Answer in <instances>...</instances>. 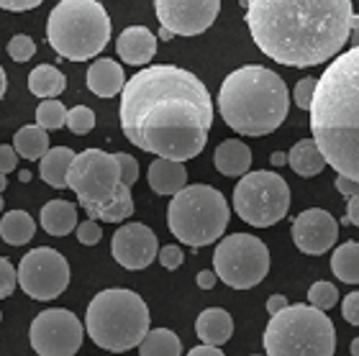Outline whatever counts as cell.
I'll use <instances>...</instances> for the list:
<instances>
[{"label": "cell", "instance_id": "cell-31", "mask_svg": "<svg viewBox=\"0 0 359 356\" xmlns=\"http://www.w3.org/2000/svg\"><path fill=\"white\" fill-rule=\"evenodd\" d=\"M65 126L77 136L90 134L93 126H95V113L90 111L88 105H75V108H69L67 111V121H65Z\"/></svg>", "mask_w": 359, "mask_h": 356}, {"label": "cell", "instance_id": "cell-42", "mask_svg": "<svg viewBox=\"0 0 359 356\" xmlns=\"http://www.w3.org/2000/svg\"><path fill=\"white\" fill-rule=\"evenodd\" d=\"M341 223H349V226H357V228H359V193L349 195V203H346V215L341 218Z\"/></svg>", "mask_w": 359, "mask_h": 356}, {"label": "cell", "instance_id": "cell-18", "mask_svg": "<svg viewBox=\"0 0 359 356\" xmlns=\"http://www.w3.org/2000/svg\"><path fill=\"white\" fill-rule=\"evenodd\" d=\"M147 179L157 195H175L187 185V170L177 159L157 156V162H151L149 172H147Z\"/></svg>", "mask_w": 359, "mask_h": 356}, {"label": "cell", "instance_id": "cell-32", "mask_svg": "<svg viewBox=\"0 0 359 356\" xmlns=\"http://www.w3.org/2000/svg\"><path fill=\"white\" fill-rule=\"evenodd\" d=\"M308 303L313 308H321V310H331L334 305L339 303V289L331 282H316L313 287L308 289Z\"/></svg>", "mask_w": 359, "mask_h": 356}, {"label": "cell", "instance_id": "cell-22", "mask_svg": "<svg viewBox=\"0 0 359 356\" xmlns=\"http://www.w3.org/2000/svg\"><path fill=\"white\" fill-rule=\"evenodd\" d=\"M72 159H75V151L67 146H54L49 149L44 156H41V164H39V174L49 187H57V190H65L67 187V172L72 167Z\"/></svg>", "mask_w": 359, "mask_h": 356}, {"label": "cell", "instance_id": "cell-9", "mask_svg": "<svg viewBox=\"0 0 359 356\" xmlns=\"http://www.w3.org/2000/svg\"><path fill=\"white\" fill-rule=\"evenodd\" d=\"M229 203L210 185H185L172 195V203L167 208V226L172 236L193 249L216 244L229 226Z\"/></svg>", "mask_w": 359, "mask_h": 356}, {"label": "cell", "instance_id": "cell-29", "mask_svg": "<svg viewBox=\"0 0 359 356\" xmlns=\"http://www.w3.org/2000/svg\"><path fill=\"white\" fill-rule=\"evenodd\" d=\"M139 354L142 356H180L182 354V343H180V338L172 331L154 328V331H147V336L142 338Z\"/></svg>", "mask_w": 359, "mask_h": 356}, {"label": "cell", "instance_id": "cell-55", "mask_svg": "<svg viewBox=\"0 0 359 356\" xmlns=\"http://www.w3.org/2000/svg\"><path fill=\"white\" fill-rule=\"evenodd\" d=\"M0 320H3V315H0Z\"/></svg>", "mask_w": 359, "mask_h": 356}, {"label": "cell", "instance_id": "cell-5", "mask_svg": "<svg viewBox=\"0 0 359 356\" xmlns=\"http://www.w3.org/2000/svg\"><path fill=\"white\" fill-rule=\"evenodd\" d=\"M67 187L77 195L80 208L100 223H121L134 213L131 187L121 177L118 159L103 149H85L72 159Z\"/></svg>", "mask_w": 359, "mask_h": 356}, {"label": "cell", "instance_id": "cell-45", "mask_svg": "<svg viewBox=\"0 0 359 356\" xmlns=\"http://www.w3.org/2000/svg\"><path fill=\"white\" fill-rule=\"evenodd\" d=\"M216 272H201V275L195 277V282H198V287L201 289H213L216 287Z\"/></svg>", "mask_w": 359, "mask_h": 356}, {"label": "cell", "instance_id": "cell-8", "mask_svg": "<svg viewBox=\"0 0 359 356\" xmlns=\"http://www.w3.org/2000/svg\"><path fill=\"white\" fill-rule=\"evenodd\" d=\"M269 356H331L337 351V331L326 310L313 305H285L264 331Z\"/></svg>", "mask_w": 359, "mask_h": 356}, {"label": "cell", "instance_id": "cell-26", "mask_svg": "<svg viewBox=\"0 0 359 356\" xmlns=\"http://www.w3.org/2000/svg\"><path fill=\"white\" fill-rule=\"evenodd\" d=\"M65 88H67L65 74H62L57 67H52V64H39L36 69H31V74H29L31 95L57 97V95H62V93H65Z\"/></svg>", "mask_w": 359, "mask_h": 356}, {"label": "cell", "instance_id": "cell-38", "mask_svg": "<svg viewBox=\"0 0 359 356\" xmlns=\"http://www.w3.org/2000/svg\"><path fill=\"white\" fill-rule=\"evenodd\" d=\"M157 256H159V264H162L165 269H170V272H172V269H180L182 267V261H185L182 249H180V246H172V244L162 246V249L157 252Z\"/></svg>", "mask_w": 359, "mask_h": 356}, {"label": "cell", "instance_id": "cell-37", "mask_svg": "<svg viewBox=\"0 0 359 356\" xmlns=\"http://www.w3.org/2000/svg\"><path fill=\"white\" fill-rule=\"evenodd\" d=\"M116 159H118V167H121V177H123V182H126L128 187H131L136 179H139V162H136L131 154H126V151H118Z\"/></svg>", "mask_w": 359, "mask_h": 356}, {"label": "cell", "instance_id": "cell-6", "mask_svg": "<svg viewBox=\"0 0 359 356\" xmlns=\"http://www.w3.org/2000/svg\"><path fill=\"white\" fill-rule=\"evenodd\" d=\"M85 328L95 346L123 354L136 349L149 331V308L131 289H103L88 305Z\"/></svg>", "mask_w": 359, "mask_h": 356}, {"label": "cell", "instance_id": "cell-16", "mask_svg": "<svg viewBox=\"0 0 359 356\" xmlns=\"http://www.w3.org/2000/svg\"><path fill=\"white\" fill-rule=\"evenodd\" d=\"M339 238L337 218L323 208H308L292 221V241L308 256H321Z\"/></svg>", "mask_w": 359, "mask_h": 356}, {"label": "cell", "instance_id": "cell-46", "mask_svg": "<svg viewBox=\"0 0 359 356\" xmlns=\"http://www.w3.org/2000/svg\"><path fill=\"white\" fill-rule=\"evenodd\" d=\"M287 305V300H285V295H272L267 300V313L269 315H275V313H280Z\"/></svg>", "mask_w": 359, "mask_h": 356}, {"label": "cell", "instance_id": "cell-19", "mask_svg": "<svg viewBox=\"0 0 359 356\" xmlns=\"http://www.w3.org/2000/svg\"><path fill=\"white\" fill-rule=\"evenodd\" d=\"M126 85L123 69L116 60H97L88 69V88L97 97H116Z\"/></svg>", "mask_w": 359, "mask_h": 356}, {"label": "cell", "instance_id": "cell-3", "mask_svg": "<svg viewBox=\"0 0 359 356\" xmlns=\"http://www.w3.org/2000/svg\"><path fill=\"white\" fill-rule=\"evenodd\" d=\"M311 131L326 164L359 182V46L337 57L318 77Z\"/></svg>", "mask_w": 359, "mask_h": 356}, {"label": "cell", "instance_id": "cell-54", "mask_svg": "<svg viewBox=\"0 0 359 356\" xmlns=\"http://www.w3.org/2000/svg\"><path fill=\"white\" fill-rule=\"evenodd\" d=\"M3 205H6V203H3V198H0V213H3Z\"/></svg>", "mask_w": 359, "mask_h": 356}, {"label": "cell", "instance_id": "cell-25", "mask_svg": "<svg viewBox=\"0 0 359 356\" xmlns=\"http://www.w3.org/2000/svg\"><path fill=\"white\" fill-rule=\"evenodd\" d=\"M34 233H36V223H34V218L26 210H11L0 221V238L8 246L29 244L31 238H34Z\"/></svg>", "mask_w": 359, "mask_h": 356}, {"label": "cell", "instance_id": "cell-47", "mask_svg": "<svg viewBox=\"0 0 359 356\" xmlns=\"http://www.w3.org/2000/svg\"><path fill=\"white\" fill-rule=\"evenodd\" d=\"M269 162L275 164V167H283V164H287V154L285 151H275V154L269 156Z\"/></svg>", "mask_w": 359, "mask_h": 356}, {"label": "cell", "instance_id": "cell-36", "mask_svg": "<svg viewBox=\"0 0 359 356\" xmlns=\"http://www.w3.org/2000/svg\"><path fill=\"white\" fill-rule=\"evenodd\" d=\"M100 238H103V228H100V223H95V218L83 221L77 226V241L83 246H95Z\"/></svg>", "mask_w": 359, "mask_h": 356}, {"label": "cell", "instance_id": "cell-23", "mask_svg": "<svg viewBox=\"0 0 359 356\" xmlns=\"http://www.w3.org/2000/svg\"><path fill=\"white\" fill-rule=\"evenodd\" d=\"M41 228L49 236H67L77 228V208L69 200H49L41 208Z\"/></svg>", "mask_w": 359, "mask_h": 356}, {"label": "cell", "instance_id": "cell-52", "mask_svg": "<svg viewBox=\"0 0 359 356\" xmlns=\"http://www.w3.org/2000/svg\"><path fill=\"white\" fill-rule=\"evenodd\" d=\"M8 187V179H6V174H3V172H0V193H3V190H6Z\"/></svg>", "mask_w": 359, "mask_h": 356}, {"label": "cell", "instance_id": "cell-50", "mask_svg": "<svg viewBox=\"0 0 359 356\" xmlns=\"http://www.w3.org/2000/svg\"><path fill=\"white\" fill-rule=\"evenodd\" d=\"M349 41H352L354 46H359V26H354L352 34H349Z\"/></svg>", "mask_w": 359, "mask_h": 356}, {"label": "cell", "instance_id": "cell-15", "mask_svg": "<svg viewBox=\"0 0 359 356\" xmlns=\"http://www.w3.org/2000/svg\"><path fill=\"white\" fill-rule=\"evenodd\" d=\"M111 252L123 269H147L157 259V236L144 223H123L113 233Z\"/></svg>", "mask_w": 359, "mask_h": 356}, {"label": "cell", "instance_id": "cell-24", "mask_svg": "<svg viewBox=\"0 0 359 356\" xmlns=\"http://www.w3.org/2000/svg\"><path fill=\"white\" fill-rule=\"evenodd\" d=\"M287 164H290L298 177H316L326 167V159H323L316 139H303V142H298L290 149Z\"/></svg>", "mask_w": 359, "mask_h": 356}, {"label": "cell", "instance_id": "cell-2", "mask_svg": "<svg viewBox=\"0 0 359 356\" xmlns=\"http://www.w3.org/2000/svg\"><path fill=\"white\" fill-rule=\"evenodd\" d=\"M255 44L285 67L334 60L352 34V0H239Z\"/></svg>", "mask_w": 359, "mask_h": 356}, {"label": "cell", "instance_id": "cell-40", "mask_svg": "<svg viewBox=\"0 0 359 356\" xmlns=\"http://www.w3.org/2000/svg\"><path fill=\"white\" fill-rule=\"evenodd\" d=\"M15 164H18V151H15V146L3 144V146H0V172L8 174V172L15 170Z\"/></svg>", "mask_w": 359, "mask_h": 356}, {"label": "cell", "instance_id": "cell-41", "mask_svg": "<svg viewBox=\"0 0 359 356\" xmlns=\"http://www.w3.org/2000/svg\"><path fill=\"white\" fill-rule=\"evenodd\" d=\"M41 3H44V0H0V8H3V11H15V13H21V11L39 8Z\"/></svg>", "mask_w": 359, "mask_h": 356}, {"label": "cell", "instance_id": "cell-1", "mask_svg": "<svg viewBox=\"0 0 359 356\" xmlns=\"http://www.w3.org/2000/svg\"><path fill=\"white\" fill-rule=\"evenodd\" d=\"M210 123L208 88L182 67H147L121 90V131L142 151L187 162L205 149Z\"/></svg>", "mask_w": 359, "mask_h": 356}, {"label": "cell", "instance_id": "cell-14", "mask_svg": "<svg viewBox=\"0 0 359 356\" xmlns=\"http://www.w3.org/2000/svg\"><path fill=\"white\" fill-rule=\"evenodd\" d=\"M154 11L175 36H198L218 18L221 0H154Z\"/></svg>", "mask_w": 359, "mask_h": 356}, {"label": "cell", "instance_id": "cell-51", "mask_svg": "<svg viewBox=\"0 0 359 356\" xmlns=\"http://www.w3.org/2000/svg\"><path fill=\"white\" fill-rule=\"evenodd\" d=\"M349 351H352L354 356H359V336H357V338H354V341H352V349H349Z\"/></svg>", "mask_w": 359, "mask_h": 356}, {"label": "cell", "instance_id": "cell-44", "mask_svg": "<svg viewBox=\"0 0 359 356\" xmlns=\"http://www.w3.org/2000/svg\"><path fill=\"white\" fill-rule=\"evenodd\" d=\"M190 356H224V349H221V346H213V343H203V346L190 349Z\"/></svg>", "mask_w": 359, "mask_h": 356}, {"label": "cell", "instance_id": "cell-12", "mask_svg": "<svg viewBox=\"0 0 359 356\" xmlns=\"http://www.w3.org/2000/svg\"><path fill=\"white\" fill-rule=\"evenodd\" d=\"M18 287L34 300H54L69 285V264L60 252L39 246L18 261Z\"/></svg>", "mask_w": 359, "mask_h": 356}, {"label": "cell", "instance_id": "cell-33", "mask_svg": "<svg viewBox=\"0 0 359 356\" xmlns=\"http://www.w3.org/2000/svg\"><path fill=\"white\" fill-rule=\"evenodd\" d=\"M8 54L13 62H29L34 54H36V44L34 39L26 36V34H15L11 41H8Z\"/></svg>", "mask_w": 359, "mask_h": 356}, {"label": "cell", "instance_id": "cell-39", "mask_svg": "<svg viewBox=\"0 0 359 356\" xmlns=\"http://www.w3.org/2000/svg\"><path fill=\"white\" fill-rule=\"evenodd\" d=\"M341 315H344L346 323L359 326V292H349L344 297V305H341Z\"/></svg>", "mask_w": 359, "mask_h": 356}, {"label": "cell", "instance_id": "cell-21", "mask_svg": "<svg viewBox=\"0 0 359 356\" xmlns=\"http://www.w3.org/2000/svg\"><path fill=\"white\" fill-rule=\"evenodd\" d=\"M195 334H198V338L203 343L221 346L233 336V318L224 308H208L195 320Z\"/></svg>", "mask_w": 359, "mask_h": 356}, {"label": "cell", "instance_id": "cell-10", "mask_svg": "<svg viewBox=\"0 0 359 356\" xmlns=\"http://www.w3.org/2000/svg\"><path fill=\"white\" fill-rule=\"evenodd\" d=\"M233 210L255 228H269L290 210V187L275 172H247L233 187Z\"/></svg>", "mask_w": 359, "mask_h": 356}, {"label": "cell", "instance_id": "cell-20", "mask_svg": "<svg viewBox=\"0 0 359 356\" xmlns=\"http://www.w3.org/2000/svg\"><path fill=\"white\" fill-rule=\"evenodd\" d=\"M213 162H216V170L226 177H241L252 167V149L239 139H229L216 146Z\"/></svg>", "mask_w": 359, "mask_h": 356}, {"label": "cell", "instance_id": "cell-35", "mask_svg": "<svg viewBox=\"0 0 359 356\" xmlns=\"http://www.w3.org/2000/svg\"><path fill=\"white\" fill-rule=\"evenodd\" d=\"M15 282H18V272H15L13 261L0 256V300L13 295Z\"/></svg>", "mask_w": 359, "mask_h": 356}, {"label": "cell", "instance_id": "cell-7", "mask_svg": "<svg viewBox=\"0 0 359 356\" xmlns=\"http://www.w3.org/2000/svg\"><path fill=\"white\" fill-rule=\"evenodd\" d=\"M46 39L65 60H93L108 46L111 18L97 0H62L49 13Z\"/></svg>", "mask_w": 359, "mask_h": 356}, {"label": "cell", "instance_id": "cell-17", "mask_svg": "<svg viewBox=\"0 0 359 356\" xmlns=\"http://www.w3.org/2000/svg\"><path fill=\"white\" fill-rule=\"evenodd\" d=\"M116 49H118V57L126 64L142 67V64H149L154 60V54H157V36L147 26H128L118 36Z\"/></svg>", "mask_w": 359, "mask_h": 356}, {"label": "cell", "instance_id": "cell-48", "mask_svg": "<svg viewBox=\"0 0 359 356\" xmlns=\"http://www.w3.org/2000/svg\"><path fill=\"white\" fill-rule=\"evenodd\" d=\"M6 88H8V77H6V69L0 67V97L6 95Z\"/></svg>", "mask_w": 359, "mask_h": 356}, {"label": "cell", "instance_id": "cell-27", "mask_svg": "<svg viewBox=\"0 0 359 356\" xmlns=\"http://www.w3.org/2000/svg\"><path fill=\"white\" fill-rule=\"evenodd\" d=\"M331 269L344 285H359V241H344L331 256Z\"/></svg>", "mask_w": 359, "mask_h": 356}, {"label": "cell", "instance_id": "cell-34", "mask_svg": "<svg viewBox=\"0 0 359 356\" xmlns=\"http://www.w3.org/2000/svg\"><path fill=\"white\" fill-rule=\"evenodd\" d=\"M316 85H318V77H303L298 80L295 85V105H298L300 111H311V103H313V95H316Z\"/></svg>", "mask_w": 359, "mask_h": 356}, {"label": "cell", "instance_id": "cell-30", "mask_svg": "<svg viewBox=\"0 0 359 356\" xmlns=\"http://www.w3.org/2000/svg\"><path fill=\"white\" fill-rule=\"evenodd\" d=\"M67 121V108L62 105V100H52V97H44L36 108V123L46 131H57V128L65 126Z\"/></svg>", "mask_w": 359, "mask_h": 356}, {"label": "cell", "instance_id": "cell-49", "mask_svg": "<svg viewBox=\"0 0 359 356\" xmlns=\"http://www.w3.org/2000/svg\"><path fill=\"white\" fill-rule=\"evenodd\" d=\"M175 34L170 29H165V26H162V29H159V39H162V41H170V39H172Z\"/></svg>", "mask_w": 359, "mask_h": 356}, {"label": "cell", "instance_id": "cell-43", "mask_svg": "<svg viewBox=\"0 0 359 356\" xmlns=\"http://www.w3.org/2000/svg\"><path fill=\"white\" fill-rule=\"evenodd\" d=\"M334 182H337V190L344 195V198L359 193V182H357V179H352V177H346V174H339V172H337V179H334Z\"/></svg>", "mask_w": 359, "mask_h": 356}, {"label": "cell", "instance_id": "cell-11", "mask_svg": "<svg viewBox=\"0 0 359 356\" xmlns=\"http://www.w3.org/2000/svg\"><path fill=\"white\" fill-rule=\"evenodd\" d=\"M213 272L233 289H252L269 272V249L252 233H231L213 252Z\"/></svg>", "mask_w": 359, "mask_h": 356}, {"label": "cell", "instance_id": "cell-28", "mask_svg": "<svg viewBox=\"0 0 359 356\" xmlns=\"http://www.w3.org/2000/svg\"><path fill=\"white\" fill-rule=\"evenodd\" d=\"M13 146L18 151V156L29 159V162H36L49 151V136H46V128L36 126H23L18 134L13 136Z\"/></svg>", "mask_w": 359, "mask_h": 356}, {"label": "cell", "instance_id": "cell-13", "mask_svg": "<svg viewBox=\"0 0 359 356\" xmlns=\"http://www.w3.org/2000/svg\"><path fill=\"white\" fill-rule=\"evenodd\" d=\"M29 338L39 356H72L83 346V323L65 308H49L34 318Z\"/></svg>", "mask_w": 359, "mask_h": 356}, {"label": "cell", "instance_id": "cell-53", "mask_svg": "<svg viewBox=\"0 0 359 356\" xmlns=\"http://www.w3.org/2000/svg\"><path fill=\"white\" fill-rule=\"evenodd\" d=\"M354 26H359V15L357 13L352 15V29H354Z\"/></svg>", "mask_w": 359, "mask_h": 356}, {"label": "cell", "instance_id": "cell-4", "mask_svg": "<svg viewBox=\"0 0 359 356\" xmlns=\"http://www.w3.org/2000/svg\"><path fill=\"white\" fill-rule=\"evenodd\" d=\"M290 97L285 80L259 64L233 69L218 90V111L226 126L241 136H267L287 118Z\"/></svg>", "mask_w": 359, "mask_h": 356}]
</instances>
